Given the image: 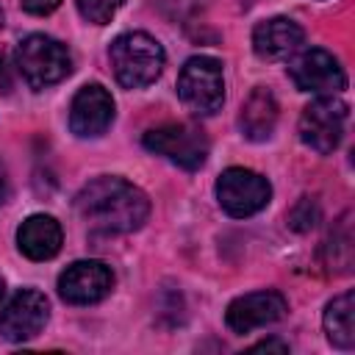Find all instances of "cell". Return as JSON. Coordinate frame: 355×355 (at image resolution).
Segmentation results:
<instances>
[{
  "label": "cell",
  "instance_id": "cell-1",
  "mask_svg": "<svg viewBox=\"0 0 355 355\" xmlns=\"http://www.w3.org/2000/svg\"><path fill=\"white\" fill-rule=\"evenodd\" d=\"M75 211L89 230L119 236V233H133L147 222L150 200L130 180L116 175H100L78 191Z\"/></svg>",
  "mask_w": 355,
  "mask_h": 355
},
{
  "label": "cell",
  "instance_id": "cell-2",
  "mask_svg": "<svg viewBox=\"0 0 355 355\" xmlns=\"http://www.w3.org/2000/svg\"><path fill=\"white\" fill-rule=\"evenodd\" d=\"M108 61L114 67V75L119 86L125 89H144L158 80L166 64V53L158 39H153L144 31L122 33L108 47Z\"/></svg>",
  "mask_w": 355,
  "mask_h": 355
},
{
  "label": "cell",
  "instance_id": "cell-3",
  "mask_svg": "<svg viewBox=\"0 0 355 355\" xmlns=\"http://www.w3.org/2000/svg\"><path fill=\"white\" fill-rule=\"evenodd\" d=\"M14 61L31 89H47L72 72V55L67 44L44 33L25 36L14 50Z\"/></svg>",
  "mask_w": 355,
  "mask_h": 355
},
{
  "label": "cell",
  "instance_id": "cell-4",
  "mask_svg": "<svg viewBox=\"0 0 355 355\" xmlns=\"http://www.w3.org/2000/svg\"><path fill=\"white\" fill-rule=\"evenodd\" d=\"M178 97L183 105L200 116H211L225 103V75L222 61L211 55H191L178 75Z\"/></svg>",
  "mask_w": 355,
  "mask_h": 355
},
{
  "label": "cell",
  "instance_id": "cell-5",
  "mask_svg": "<svg viewBox=\"0 0 355 355\" xmlns=\"http://www.w3.org/2000/svg\"><path fill=\"white\" fill-rule=\"evenodd\" d=\"M141 141L150 153L164 155L166 161L178 164L180 169H189V172L200 169L211 150L205 130L191 122H166V125L150 128Z\"/></svg>",
  "mask_w": 355,
  "mask_h": 355
},
{
  "label": "cell",
  "instance_id": "cell-6",
  "mask_svg": "<svg viewBox=\"0 0 355 355\" xmlns=\"http://www.w3.org/2000/svg\"><path fill=\"white\" fill-rule=\"evenodd\" d=\"M347 116H349V105L333 94L316 97L305 105L302 116H300V139L305 147H311L319 155H330L341 139H344V128H347Z\"/></svg>",
  "mask_w": 355,
  "mask_h": 355
},
{
  "label": "cell",
  "instance_id": "cell-7",
  "mask_svg": "<svg viewBox=\"0 0 355 355\" xmlns=\"http://www.w3.org/2000/svg\"><path fill=\"white\" fill-rule=\"evenodd\" d=\"M216 200L225 214L244 219L266 208V202L272 200V186L266 178H261L252 169L230 166L216 180Z\"/></svg>",
  "mask_w": 355,
  "mask_h": 355
},
{
  "label": "cell",
  "instance_id": "cell-8",
  "mask_svg": "<svg viewBox=\"0 0 355 355\" xmlns=\"http://www.w3.org/2000/svg\"><path fill=\"white\" fill-rule=\"evenodd\" d=\"M288 78L300 92L336 94L347 89V72L338 58L322 47H308L288 61Z\"/></svg>",
  "mask_w": 355,
  "mask_h": 355
},
{
  "label": "cell",
  "instance_id": "cell-9",
  "mask_svg": "<svg viewBox=\"0 0 355 355\" xmlns=\"http://www.w3.org/2000/svg\"><path fill=\"white\" fill-rule=\"evenodd\" d=\"M50 316V302L36 288H19L0 311V336L6 341H28L42 333Z\"/></svg>",
  "mask_w": 355,
  "mask_h": 355
},
{
  "label": "cell",
  "instance_id": "cell-10",
  "mask_svg": "<svg viewBox=\"0 0 355 355\" xmlns=\"http://www.w3.org/2000/svg\"><path fill=\"white\" fill-rule=\"evenodd\" d=\"M114 272L103 261H75L58 275V294L69 305H92L108 297Z\"/></svg>",
  "mask_w": 355,
  "mask_h": 355
},
{
  "label": "cell",
  "instance_id": "cell-11",
  "mask_svg": "<svg viewBox=\"0 0 355 355\" xmlns=\"http://www.w3.org/2000/svg\"><path fill=\"white\" fill-rule=\"evenodd\" d=\"M114 122V97L100 83H86L78 89L69 105V130L80 139L103 136Z\"/></svg>",
  "mask_w": 355,
  "mask_h": 355
},
{
  "label": "cell",
  "instance_id": "cell-12",
  "mask_svg": "<svg viewBox=\"0 0 355 355\" xmlns=\"http://www.w3.org/2000/svg\"><path fill=\"white\" fill-rule=\"evenodd\" d=\"M283 313H286V297L280 291H252V294L236 297L227 305L225 322L233 333H250L255 327L283 319Z\"/></svg>",
  "mask_w": 355,
  "mask_h": 355
},
{
  "label": "cell",
  "instance_id": "cell-13",
  "mask_svg": "<svg viewBox=\"0 0 355 355\" xmlns=\"http://www.w3.org/2000/svg\"><path fill=\"white\" fill-rule=\"evenodd\" d=\"M305 31L288 17H272L255 25L252 31V50L263 61H280L300 50Z\"/></svg>",
  "mask_w": 355,
  "mask_h": 355
},
{
  "label": "cell",
  "instance_id": "cell-14",
  "mask_svg": "<svg viewBox=\"0 0 355 355\" xmlns=\"http://www.w3.org/2000/svg\"><path fill=\"white\" fill-rule=\"evenodd\" d=\"M61 241H64V230L55 222V216L47 214L28 216L17 230V247L31 261H50L53 255H58Z\"/></svg>",
  "mask_w": 355,
  "mask_h": 355
},
{
  "label": "cell",
  "instance_id": "cell-15",
  "mask_svg": "<svg viewBox=\"0 0 355 355\" xmlns=\"http://www.w3.org/2000/svg\"><path fill=\"white\" fill-rule=\"evenodd\" d=\"M277 125V100L266 86H255L247 100L241 103L239 111V128L244 133V139L250 141H263L272 136Z\"/></svg>",
  "mask_w": 355,
  "mask_h": 355
},
{
  "label": "cell",
  "instance_id": "cell-16",
  "mask_svg": "<svg viewBox=\"0 0 355 355\" xmlns=\"http://www.w3.org/2000/svg\"><path fill=\"white\" fill-rule=\"evenodd\" d=\"M324 336L336 349L355 347V294L344 291L333 297L324 308Z\"/></svg>",
  "mask_w": 355,
  "mask_h": 355
},
{
  "label": "cell",
  "instance_id": "cell-17",
  "mask_svg": "<svg viewBox=\"0 0 355 355\" xmlns=\"http://www.w3.org/2000/svg\"><path fill=\"white\" fill-rule=\"evenodd\" d=\"M75 6H78L80 17H83L86 22H92V25H105V22H111V17L119 11L122 0H75Z\"/></svg>",
  "mask_w": 355,
  "mask_h": 355
},
{
  "label": "cell",
  "instance_id": "cell-18",
  "mask_svg": "<svg viewBox=\"0 0 355 355\" xmlns=\"http://www.w3.org/2000/svg\"><path fill=\"white\" fill-rule=\"evenodd\" d=\"M316 219H319V208H316V202L308 200V197H302V200L291 208V214H288V225H291L294 230H300V233L311 230V227L316 225Z\"/></svg>",
  "mask_w": 355,
  "mask_h": 355
},
{
  "label": "cell",
  "instance_id": "cell-19",
  "mask_svg": "<svg viewBox=\"0 0 355 355\" xmlns=\"http://www.w3.org/2000/svg\"><path fill=\"white\" fill-rule=\"evenodd\" d=\"M61 6V0H22V8L33 17H44V14H53L55 8Z\"/></svg>",
  "mask_w": 355,
  "mask_h": 355
},
{
  "label": "cell",
  "instance_id": "cell-20",
  "mask_svg": "<svg viewBox=\"0 0 355 355\" xmlns=\"http://www.w3.org/2000/svg\"><path fill=\"white\" fill-rule=\"evenodd\" d=\"M252 352H288V344L280 341V338H266V341H258L250 347Z\"/></svg>",
  "mask_w": 355,
  "mask_h": 355
},
{
  "label": "cell",
  "instance_id": "cell-21",
  "mask_svg": "<svg viewBox=\"0 0 355 355\" xmlns=\"http://www.w3.org/2000/svg\"><path fill=\"white\" fill-rule=\"evenodd\" d=\"M8 194H11V186H8V175H6V166H3V161H0V205L8 200Z\"/></svg>",
  "mask_w": 355,
  "mask_h": 355
},
{
  "label": "cell",
  "instance_id": "cell-22",
  "mask_svg": "<svg viewBox=\"0 0 355 355\" xmlns=\"http://www.w3.org/2000/svg\"><path fill=\"white\" fill-rule=\"evenodd\" d=\"M3 294H6V283H3V277H0V300H3Z\"/></svg>",
  "mask_w": 355,
  "mask_h": 355
},
{
  "label": "cell",
  "instance_id": "cell-23",
  "mask_svg": "<svg viewBox=\"0 0 355 355\" xmlns=\"http://www.w3.org/2000/svg\"><path fill=\"white\" fill-rule=\"evenodd\" d=\"M3 22H6V17H3V11H0V28H3Z\"/></svg>",
  "mask_w": 355,
  "mask_h": 355
},
{
  "label": "cell",
  "instance_id": "cell-24",
  "mask_svg": "<svg viewBox=\"0 0 355 355\" xmlns=\"http://www.w3.org/2000/svg\"><path fill=\"white\" fill-rule=\"evenodd\" d=\"M0 78H3V58H0Z\"/></svg>",
  "mask_w": 355,
  "mask_h": 355
}]
</instances>
